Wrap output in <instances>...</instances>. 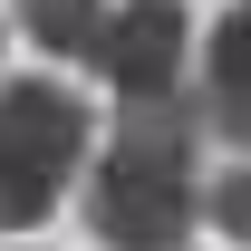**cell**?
Segmentation results:
<instances>
[{
  "label": "cell",
  "instance_id": "277c9868",
  "mask_svg": "<svg viewBox=\"0 0 251 251\" xmlns=\"http://www.w3.org/2000/svg\"><path fill=\"white\" fill-rule=\"evenodd\" d=\"M193 116L213 145L251 155V0L242 10H222L213 29H203V77H193Z\"/></svg>",
  "mask_w": 251,
  "mask_h": 251
},
{
  "label": "cell",
  "instance_id": "7a4b0ae2",
  "mask_svg": "<svg viewBox=\"0 0 251 251\" xmlns=\"http://www.w3.org/2000/svg\"><path fill=\"white\" fill-rule=\"evenodd\" d=\"M87 135L97 116L68 77H0V232L49 222V203L87 164Z\"/></svg>",
  "mask_w": 251,
  "mask_h": 251
},
{
  "label": "cell",
  "instance_id": "5b68a950",
  "mask_svg": "<svg viewBox=\"0 0 251 251\" xmlns=\"http://www.w3.org/2000/svg\"><path fill=\"white\" fill-rule=\"evenodd\" d=\"M10 20H20L49 58H87L97 68V39L116 20V0H10Z\"/></svg>",
  "mask_w": 251,
  "mask_h": 251
},
{
  "label": "cell",
  "instance_id": "52a82bcc",
  "mask_svg": "<svg viewBox=\"0 0 251 251\" xmlns=\"http://www.w3.org/2000/svg\"><path fill=\"white\" fill-rule=\"evenodd\" d=\"M0 39H10V29H0Z\"/></svg>",
  "mask_w": 251,
  "mask_h": 251
},
{
  "label": "cell",
  "instance_id": "3957f363",
  "mask_svg": "<svg viewBox=\"0 0 251 251\" xmlns=\"http://www.w3.org/2000/svg\"><path fill=\"white\" fill-rule=\"evenodd\" d=\"M97 77L116 106H174L193 77V10L184 0H116V20L97 39Z\"/></svg>",
  "mask_w": 251,
  "mask_h": 251
},
{
  "label": "cell",
  "instance_id": "8992f818",
  "mask_svg": "<svg viewBox=\"0 0 251 251\" xmlns=\"http://www.w3.org/2000/svg\"><path fill=\"white\" fill-rule=\"evenodd\" d=\"M203 222H213L222 242H242V251H251V164H222V174H213V193H203Z\"/></svg>",
  "mask_w": 251,
  "mask_h": 251
},
{
  "label": "cell",
  "instance_id": "6da1fadb",
  "mask_svg": "<svg viewBox=\"0 0 251 251\" xmlns=\"http://www.w3.org/2000/svg\"><path fill=\"white\" fill-rule=\"evenodd\" d=\"M203 116L174 106H116V145L87 164V232L106 251H184L203 222Z\"/></svg>",
  "mask_w": 251,
  "mask_h": 251
}]
</instances>
